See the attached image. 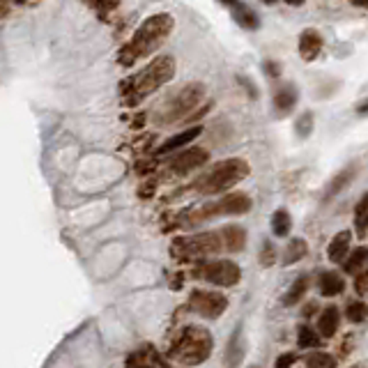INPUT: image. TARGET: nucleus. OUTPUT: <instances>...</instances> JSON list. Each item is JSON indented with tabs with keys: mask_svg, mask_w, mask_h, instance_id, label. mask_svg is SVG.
I'll use <instances>...</instances> for the list:
<instances>
[{
	"mask_svg": "<svg viewBox=\"0 0 368 368\" xmlns=\"http://www.w3.org/2000/svg\"><path fill=\"white\" fill-rule=\"evenodd\" d=\"M173 28H175V21H173L170 14H152V16H148L145 21L138 26L136 33L131 35L129 42L120 48L118 63L122 67H131V65H136L138 60L152 56L168 39V35L173 33Z\"/></svg>",
	"mask_w": 368,
	"mask_h": 368,
	"instance_id": "nucleus-1",
	"label": "nucleus"
},
{
	"mask_svg": "<svg viewBox=\"0 0 368 368\" xmlns=\"http://www.w3.org/2000/svg\"><path fill=\"white\" fill-rule=\"evenodd\" d=\"M173 76H175V60H173V56H159L148 67H143L138 74L129 76L122 83V101H125V106L134 108L143 104L152 92L166 86Z\"/></svg>",
	"mask_w": 368,
	"mask_h": 368,
	"instance_id": "nucleus-2",
	"label": "nucleus"
},
{
	"mask_svg": "<svg viewBox=\"0 0 368 368\" xmlns=\"http://www.w3.org/2000/svg\"><path fill=\"white\" fill-rule=\"evenodd\" d=\"M214 341L210 332H205L203 327H184V329L175 336V341L168 347L170 359L180 362L182 366H198L212 354Z\"/></svg>",
	"mask_w": 368,
	"mask_h": 368,
	"instance_id": "nucleus-3",
	"label": "nucleus"
},
{
	"mask_svg": "<svg viewBox=\"0 0 368 368\" xmlns=\"http://www.w3.org/2000/svg\"><path fill=\"white\" fill-rule=\"evenodd\" d=\"M249 175V163L244 159H226L219 161L217 166H212L205 175H200L193 184V189L208 196H217V193L228 191L237 182H242Z\"/></svg>",
	"mask_w": 368,
	"mask_h": 368,
	"instance_id": "nucleus-4",
	"label": "nucleus"
},
{
	"mask_svg": "<svg viewBox=\"0 0 368 368\" xmlns=\"http://www.w3.org/2000/svg\"><path fill=\"white\" fill-rule=\"evenodd\" d=\"M251 210V198L247 193H228L226 198L217 203H208L198 210L184 212L180 226H198L200 221H208L214 217H237V214H247Z\"/></svg>",
	"mask_w": 368,
	"mask_h": 368,
	"instance_id": "nucleus-5",
	"label": "nucleus"
},
{
	"mask_svg": "<svg viewBox=\"0 0 368 368\" xmlns=\"http://www.w3.org/2000/svg\"><path fill=\"white\" fill-rule=\"evenodd\" d=\"M223 251V244L219 237V230L214 232H203V235H193V237H178L170 244V255L175 260H203V258H212Z\"/></svg>",
	"mask_w": 368,
	"mask_h": 368,
	"instance_id": "nucleus-6",
	"label": "nucleus"
},
{
	"mask_svg": "<svg viewBox=\"0 0 368 368\" xmlns=\"http://www.w3.org/2000/svg\"><path fill=\"white\" fill-rule=\"evenodd\" d=\"M203 95H205V88H203L200 83H191L187 88H182L175 97H173L166 108L161 111V122H178L182 118H187L193 108H196L200 104Z\"/></svg>",
	"mask_w": 368,
	"mask_h": 368,
	"instance_id": "nucleus-7",
	"label": "nucleus"
},
{
	"mask_svg": "<svg viewBox=\"0 0 368 368\" xmlns=\"http://www.w3.org/2000/svg\"><path fill=\"white\" fill-rule=\"evenodd\" d=\"M193 274H196V279H205L208 283L221 285V288H230V285L240 283L242 279V272L232 260H217V262L200 265Z\"/></svg>",
	"mask_w": 368,
	"mask_h": 368,
	"instance_id": "nucleus-8",
	"label": "nucleus"
},
{
	"mask_svg": "<svg viewBox=\"0 0 368 368\" xmlns=\"http://www.w3.org/2000/svg\"><path fill=\"white\" fill-rule=\"evenodd\" d=\"M189 309H193L203 318L217 320L219 315L228 309V300L212 290H193L189 292Z\"/></svg>",
	"mask_w": 368,
	"mask_h": 368,
	"instance_id": "nucleus-9",
	"label": "nucleus"
},
{
	"mask_svg": "<svg viewBox=\"0 0 368 368\" xmlns=\"http://www.w3.org/2000/svg\"><path fill=\"white\" fill-rule=\"evenodd\" d=\"M208 161H210V152L208 150L187 148V150L180 152V155L168 163V168H170V173H175V175H187V173L196 170L200 166H205Z\"/></svg>",
	"mask_w": 368,
	"mask_h": 368,
	"instance_id": "nucleus-10",
	"label": "nucleus"
},
{
	"mask_svg": "<svg viewBox=\"0 0 368 368\" xmlns=\"http://www.w3.org/2000/svg\"><path fill=\"white\" fill-rule=\"evenodd\" d=\"M322 51V37L318 30L313 28H306L304 33L300 35V56L306 60V63H311V60H315L320 56Z\"/></svg>",
	"mask_w": 368,
	"mask_h": 368,
	"instance_id": "nucleus-11",
	"label": "nucleus"
},
{
	"mask_svg": "<svg viewBox=\"0 0 368 368\" xmlns=\"http://www.w3.org/2000/svg\"><path fill=\"white\" fill-rule=\"evenodd\" d=\"M219 237H221V244H223V251L228 253H237L247 247V232L240 226H226L219 230Z\"/></svg>",
	"mask_w": 368,
	"mask_h": 368,
	"instance_id": "nucleus-12",
	"label": "nucleus"
},
{
	"mask_svg": "<svg viewBox=\"0 0 368 368\" xmlns=\"http://www.w3.org/2000/svg\"><path fill=\"white\" fill-rule=\"evenodd\" d=\"M200 134H203V127H191L187 131H182V134H175L173 138L163 140L161 148L157 152H159V155H166V152H173V150H178V148H189V143H193Z\"/></svg>",
	"mask_w": 368,
	"mask_h": 368,
	"instance_id": "nucleus-13",
	"label": "nucleus"
},
{
	"mask_svg": "<svg viewBox=\"0 0 368 368\" xmlns=\"http://www.w3.org/2000/svg\"><path fill=\"white\" fill-rule=\"evenodd\" d=\"M350 237H352L350 230H341L329 242V247H327V255H329L332 262H343L347 258V251H350Z\"/></svg>",
	"mask_w": 368,
	"mask_h": 368,
	"instance_id": "nucleus-14",
	"label": "nucleus"
},
{
	"mask_svg": "<svg viewBox=\"0 0 368 368\" xmlns=\"http://www.w3.org/2000/svg\"><path fill=\"white\" fill-rule=\"evenodd\" d=\"M339 324H341L339 309H336V306H327L324 313L320 315V320H318L320 334L324 336V339H332V336H336V332H339Z\"/></svg>",
	"mask_w": 368,
	"mask_h": 368,
	"instance_id": "nucleus-15",
	"label": "nucleus"
},
{
	"mask_svg": "<svg viewBox=\"0 0 368 368\" xmlns=\"http://www.w3.org/2000/svg\"><path fill=\"white\" fill-rule=\"evenodd\" d=\"M230 9H232V19H235V21H237L242 28H247V30H258V26H260L258 14H255L249 5L235 3V5H230Z\"/></svg>",
	"mask_w": 368,
	"mask_h": 368,
	"instance_id": "nucleus-16",
	"label": "nucleus"
},
{
	"mask_svg": "<svg viewBox=\"0 0 368 368\" xmlns=\"http://www.w3.org/2000/svg\"><path fill=\"white\" fill-rule=\"evenodd\" d=\"M295 104H297V90H295L292 86H283L276 90L274 95V106L279 113H290V111L295 108Z\"/></svg>",
	"mask_w": 368,
	"mask_h": 368,
	"instance_id": "nucleus-17",
	"label": "nucleus"
},
{
	"mask_svg": "<svg viewBox=\"0 0 368 368\" xmlns=\"http://www.w3.org/2000/svg\"><path fill=\"white\" fill-rule=\"evenodd\" d=\"M345 290V281L341 274L336 272H324L320 276V292L324 297H336V295H341Z\"/></svg>",
	"mask_w": 368,
	"mask_h": 368,
	"instance_id": "nucleus-18",
	"label": "nucleus"
},
{
	"mask_svg": "<svg viewBox=\"0 0 368 368\" xmlns=\"http://www.w3.org/2000/svg\"><path fill=\"white\" fill-rule=\"evenodd\" d=\"M343 270L347 274H354V276H359L362 272H366L368 270V247H359V249H354L350 255H347Z\"/></svg>",
	"mask_w": 368,
	"mask_h": 368,
	"instance_id": "nucleus-19",
	"label": "nucleus"
},
{
	"mask_svg": "<svg viewBox=\"0 0 368 368\" xmlns=\"http://www.w3.org/2000/svg\"><path fill=\"white\" fill-rule=\"evenodd\" d=\"M306 253H309V244H306L304 240H290L288 242V247H285V251H283V258H281V265H285V267H288V265H295L297 260H302V258H306Z\"/></svg>",
	"mask_w": 368,
	"mask_h": 368,
	"instance_id": "nucleus-20",
	"label": "nucleus"
},
{
	"mask_svg": "<svg viewBox=\"0 0 368 368\" xmlns=\"http://www.w3.org/2000/svg\"><path fill=\"white\" fill-rule=\"evenodd\" d=\"M244 359V343H242V334L240 329L232 334V339L228 343V350H226V362L230 368H237L240 362Z\"/></svg>",
	"mask_w": 368,
	"mask_h": 368,
	"instance_id": "nucleus-21",
	"label": "nucleus"
},
{
	"mask_svg": "<svg viewBox=\"0 0 368 368\" xmlns=\"http://www.w3.org/2000/svg\"><path fill=\"white\" fill-rule=\"evenodd\" d=\"M290 228H292L290 214L285 212V210H276L274 217H272V232L276 235V237H288Z\"/></svg>",
	"mask_w": 368,
	"mask_h": 368,
	"instance_id": "nucleus-22",
	"label": "nucleus"
},
{
	"mask_svg": "<svg viewBox=\"0 0 368 368\" xmlns=\"http://www.w3.org/2000/svg\"><path fill=\"white\" fill-rule=\"evenodd\" d=\"M306 290H309V279H306V276H300V279L288 288V292H285L283 306H295L306 295Z\"/></svg>",
	"mask_w": 368,
	"mask_h": 368,
	"instance_id": "nucleus-23",
	"label": "nucleus"
},
{
	"mask_svg": "<svg viewBox=\"0 0 368 368\" xmlns=\"http://www.w3.org/2000/svg\"><path fill=\"white\" fill-rule=\"evenodd\" d=\"M354 226L359 235H366L368 230V191L362 196V200L357 203V210H354Z\"/></svg>",
	"mask_w": 368,
	"mask_h": 368,
	"instance_id": "nucleus-24",
	"label": "nucleus"
},
{
	"mask_svg": "<svg viewBox=\"0 0 368 368\" xmlns=\"http://www.w3.org/2000/svg\"><path fill=\"white\" fill-rule=\"evenodd\" d=\"M357 175V168L354 166H347L345 170H341L339 175L334 178V182H332V187H329V191H327V198H332L334 193H339V191H343L347 184H350V180Z\"/></svg>",
	"mask_w": 368,
	"mask_h": 368,
	"instance_id": "nucleus-25",
	"label": "nucleus"
},
{
	"mask_svg": "<svg viewBox=\"0 0 368 368\" xmlns=\"http://www.w3.org/2000/svg\"><path fill=\"white\" fill-rule=\"evenodd\" d=\"M306 368H336V359L329 352H313L306 357Z\"/></svg>",
	"mask_w": 368,
	"mask_h": 368,
	"instance_id": "nucleus-26",
	"label": "nucleus"
},
{
	"mask_svg": "<svg viewBox=\"0 0 368 368\" xmlns=\"http://www.w3.org/2000/svg\"><path fill=\"white\" fill-rule=\"evenodd\" d=\"M345 315L350 322H364L368 318V304L364 302H350L345 309Z\"/></svg>",
	"mask_w": 368,
	"mask_h": 368,
	"instance_id": "nucleus-27",
	"label": "nucleus"
},
{
	"mask_svg": "<svg viewBox=\"0 0 368 368\" xmlns=\"http://www.w3.org/2000/svg\"><path fill=\"white\" fill-rule=\"evenodd\" d=\"M297 343H300L302 350H306V347H318L320 345V336H318V332H313L311 327H300Z\"/></svg>",
	"mask_w": 368,
	"mask_h": 368,
	"instance_id": "nucleus-28",
	"label": "nucleus"
},
{
	"mask_svg": "<svg viewBox=\"0 0 368 368\" xmlns=\"http://www.w3.org/2000/svg\"><path fill=\"white\" fill-rule=\"evenodd\" d=\"M127 368H157V366L152 364L150 354H148V347H143V350L127 357Z\"/></svg>",
	"mask_w": 368,
	"mask_h": 368,
	"instance_id": "nucleus-29",
	"label": "nucleus"
},
{
	"mask_svg": "<svg viewBox=\"0 0 368 368\" xmlns=\"http://www.w3.org/2000/svg\"><path fill=\"white\" fill-rule=\"evenodd\" d=\"M276 249H274V244L272 242H265L262 244V249H260V265L262 267H272V265L276 262Z\"/></svg>",
	"mask_w": 368,
	"mask_h": 368,
	"instance_id": "nucleus-30",
	"label": "nucleus"
},
{
	"mask_svg": "<svg viewBox=\"0 0 368 368\" xmlns=\"http://www.w3.org/2000/svg\"><path fill=\"white\" fill-rule=\"evenodd\" d=\"M311 127H313V116L311 113H304L297 120V134L300 136H309L311 134Z\"/></svg>",
	"mask_w": 368,
	"mask_h": 368,
	"instance_id": "nucleus-31",
	"label": "nucleus"
},
{
	"mask_svg": "<svg viewBox=\"0 0 368 368\" xmlns=\"http://www.w3.org/2000/svg\"><path fill=\"white\" fill-rule=\"evenodd\" d=\"M354 288H357V292H359V295H364V297L368 295V270L362 272V274L354 279Z\"/></svg>",
	"mask_w": 368,
	"mask_h": 368,
	"instance_id": "nucleus-32",
	"label": "nucleus"
},
{
	"mask_svg": "<svg viewBox=\"0 0 368 368\" xmlns=\"http://www.w3.org/2000/svg\"><path fill=\"white\" fill-rule=\"evenodd\" d=\"M295 362H297V354H292V352H288V354H281L279 359H276L274 368H290Z\"/></svg>",
	"mask_w": 368,
	"mask_h": 368,
	"instance_id": "nucleus-33",
	"label": "nucleus"
},
{
	"mask_svg": "<svg viewBox=\"0 0 368 368\" xmlns=\"http://www.w3.org/2000/svg\"><path fill=\"white\" fill-rule=\"evenodd\" d=\"M265 69L270 71V76H279L281 74V67L276 65V63H265Z\"/></svg>",
	"mask_w": 368,
	"mask_h": 368,
	"instance_id": "nucleus-34",
	"label": "nucleus"
},
{
	"mask_svg": "<svg viewBox=\"0 0 368 368\" xmlns=\"http://www.w3.org/2000/svg\"><path fill=\"white\" fill-rule=\"evenodd\" d=\"M152 193H155V182H152L150 187H143V189H140V196H143V198H145V196H152Z\"/></svg>",
	"mask_w": 368,
	"mask_h": 368,
	"instance_id": "nucleus-35",
	"label": "nucleus"
},
{
	"mask_svg": "<svg viewBox=\"0 0 368 368\" xmlns=\"http://www.w3.org/2000/svg\"><path fill=\"white\" fill-rule=\"evenodd\" d=\"M9 14V5L7 3H0V19H5Z\"/></svg>",
	"mask_w": 368,
	"mask_h": 368,
	"instance_id": "nucleus-36",
	"label": "nucleus"
},
{
	"mask_svg": "<svg viewBox=\"0 0 368 368\" xmlns=\"http://www.w3.org/2000/svg\"><path fill=\"white\" fill-rule=\"evenodd\" d=\"M313 311H315V304H309V306H306L304 315H306V318H311V315H313Z\"/></svg>",
	"mask_w": 368,
	"mask_h": 368,
	"instance_id": "nucleus-37",
	"label": "nucleus"
},
{
	"mask_svg": "<svg viewBox=\"0 0 368 368\" xmlns=\"http://www.w3.org/2000/svg\"><path fill=\"white\" fill-rule=\"evenodd\" d=\"M357 111H359V116H368V101H364V104L357 108Z\"/></svg>",
	"mask_w": 368,
	"mask_h": 368,
	"instance_id": "nucleus-38",
	"label": "nucleus"
},
{
	"mask_svg": "<svg viewBox=\"0 0 368 368\" xmlns=\"http://www.w3.org/2000/svg\"><path fill=\"white\" fill-rule=\"evenodd\" d=\"M253 368H255V366H253Z\"/></svg>",
	"mask_w": 368,
	"mask_h": 368,
	"instance_id": "nucleus-39",
	"label": "nucleus"
}]
</instances>
